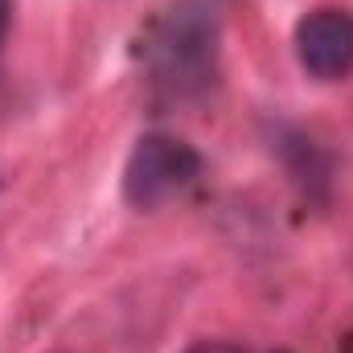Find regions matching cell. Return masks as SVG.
<instances>
[{"mask_svg":"<svg viewBox=\"0 0 353 353\" xmlns=\"http://www.w3.org/2000/svg\"><path fill=\"white\" fill-rule=\"evenodd\" d=\"M189 353H243L239 345H226V341H201V345H193Z\"/></svg>","mask_w":353,"mask_h":353,"instance_id":"obj_4","label":"cell"},{"mask_svg":"<svg viewBox=\"0 0 353 353\" xmlns=\"http://www.w3.org/2000/svg\"><path fill=\"white\" fill-rule=\"evenodd\" d=\"M300 66L321 83H341L353 74V12L316 8L296 25Z\"/></svg>","mask_w":353,"mask_h":353,"instance_id":"obj_3","label":"cell"},{"mask_svg":"<svg viewBox=\"0 0 353 353\" xmlns=\"http://www.w3.org/2000/svg\"><path fill=\"white\" fill-rule=\"evenodd\" d=\"M8 8H12V0H0V46L8 37Z\"/></svg>","mask_w":353,"mask_h":353,"instance_id":"obj_5","label":"cell"},{"mask_svg":"<svg viewBox=\"0 0 353 353\" xmlns=\"http://www.w3.org/2000/svg\"><path fill=\"white\" fill-rule=\"evenodd\" d=\"M201 176V157L165 132H148L132 144L123 165V201L132 210H161Z\"/></svg>","mask_w":353,"mask_h":353,"instance_id":"obj_2","label":"cell"},{"mask_svg":"<svg viewBox=\"0 0 353 353\" xmlns=\"http://www.w3.org/2000/svg\"><path fill=\"white\" fill-rule=\"evenodd\" d=\"M222 21L226 0H173L169 12L157 21L144 66L161 99H197L214 87L218 58H222Z\"/></svg>","mask_w":353,"mask_h":353,"instance_id":"obj_1","label":"cell"}]
</instances>
